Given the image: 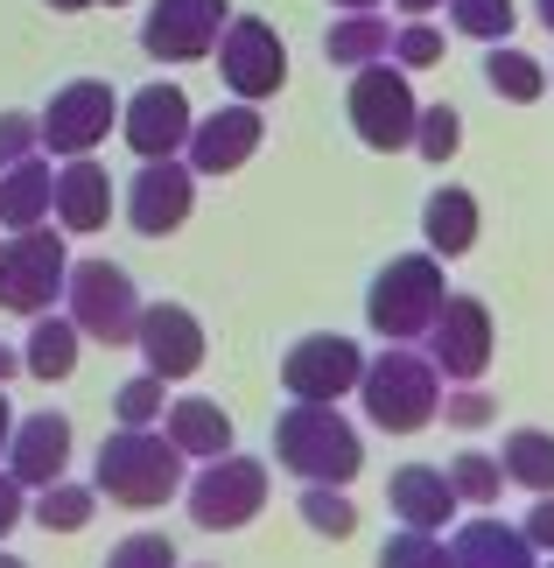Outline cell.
Masks as SVG:
<instances>
[{"instance_id": "22", "label": "cell", "mask_w": 554, "mask_h": 568, "mask_svg": "<svg viewBox=\"0 0 554 568\" xmlns=\"http://www.w3.org/2000/svg\"><path fill=\"white\" fill-rule=\"evenodd\" d=\"M57 217V169L42 155H21L14 169H0V225L8 232H29V225H50Z\"/></svg>"}, {"instance_id": "42", "label": "cell", "mask_w": 554, "mask_h": 568, "mask_svg": "<svg viewBox=\"0 0 554 568\" xmlns=\"http://www.w3.org/2000/svg\"><path fill=\"white\" fill-rule=\"evenodd\" d=\"M21 373V352H14V344H0V386H8Z\"/></svg>"}, {"instance_id": "29", "label": "cell", "mask_w": 554, "mask_h": 568, "mask_svg": "<svg viewBox=\"0 0 554 568\" xmlns=\"http://www.w3.org/2000/svg\"><path fill=\"white\" fill-rule=\"evenodd\" d=\"M92 513H99V485H42L36 491V527L42 534H78V527H92Z\"/></svg>"}, {"instance_id": "43", "label": "cell", "mask_w": 554, "mask_h": 568, "mask_svg": "<svg viewBox=\"0 0 554 568\" xmlns=\"http://www.w3.org/2000/svg\"><path fill=\"white\" fill-rule=\"evenodd\" d=\"M8 435H14V407H8V393H0V456H8Z\"/></svg>"}, {"instance_id": "9", "label": "cell", "mask_w": 554, "mask_h": 568, "mask_svg": "<svg viewBox=\"0 0 554 568\" xmlns=\"http://www.w3.org/2000/svg\"><path fill=\"white\" fill-rule=\"evenodd\" d=\"M218 78H225V92L239 99H274L281 84H288V42L268 14H232L225 21V36H218Z\"/></svg>"}, {"instance_id": "26", "label": "cell", "mask_w": 554, "mask_h": 568, "mask_svg": "<svg viewBox=\"0 0 554 568\" xmlns=\"http://www.w3.org/2000/svg\"><path fill=\"white\" fill-rule=\"evenodd\" d=\"M323 57L338 63V71H359V63L393 57V21H386L380 8H365V14H338V21H330V36H323Z\"/></svg>"}, {"instance_id": "3", "label": "cell", "mask_w": 554, "mask_h": 568, "mask_svg": "<svg viewBox=\"0 0 554 568\" xmlns=\"http://www.w3.org/2000/svg\"><path fill=\"white\" fill-rule=\"evenodd\" d=\"M359 400H365V422L386 428V435H421L442 414V373L429 352L414 344H386L380 358H365L359 373Z\"/></svg>"}, {"instance_id": "48", "label": "cell", "mask_w": 554, "mask_h": 568, "mask_svg": "<svg viewBox=\"0 0 554 568\" xmlns=\"http://www.w3.org/2000/svg\"><path fill=\"white\" fill-rule=\"evenodd\" d=\"M0 568H29V561H21V555H8V548H0Z\"/></svg>"}, {"instance_id": "13", "label": "cell", "mask_w": 554, "mask_h": 568, "mask_svg": "<svg viewBox=\"0 0 554 568\" xmlns=\"http://www.w3.org/2000/svg\"><path fill=\"white\" fill-rule=\"evenodd\" d=\"M225 21H232L225 0H154L141 21V50L154 63H204L225 36Z\"/></svg>"}, {"instance_id": "11", "label": "cell", "mask_w": 554, "mask_h": 568, "mask_svg": "<svg viewBox=\"0 0 554 568\" xmlns=\"http://www.w3.org/2000/svg\"><path fill=\"white\" fill-rule=\"evenodd\" d=\"M492 310H484L477 295H442V310L429 323V358H435V373L450 379V386H477L484 373H492Z\"/></svg>"}, {"instance_id": "5", "label": "cell", "mask_w": 554, "mask_h": 568, "mask_svg": "<svg viewBox=\"0 0 554 568\" xmlns=\"http://www.w3.org/2000/svg\"><path fill=\"white\" fill-rule=\"evenodd\" d=\"M344 113H351V134H359L372 155H401V148H414L421 99H414V84H407V71H401L393 57L359 63V71H351Z\"/></svg>"}, {"instance_id": "16", "label": "cell", "mask_w": 554, "mask_h": 568, "mask_svg": "<svg viewBox=\"0 0 554 568\" xmlns=\"http://www.w3.org/2000/svg\"><path fill=\"white\" fill-rule=\"evenodd\" d=\"M190 126H197V113H190V92H183V84H141V92L120 105V134H127V148H134L141 162L183 155Z\"/></svg>"}, {"instance_id": "12", "label": "cell", "mask_w": 554, "mask_h": 568, "mask_svg": "<svg viewBox=\"0 0 554 568\" xmlns=\"http://www.w3.org/2000/svg\"><path fill=\"white\" fill-rule=\"evenodd\" d=\"M359 373H365V352L338 331H316V337H295L281 352V386L288 400H344L359 393Z\"/></svg>"}, {"instance_id": "46", "label": "cell", "mask_w": 554, "mask_h": 568, "mask_svg": "<svg viewBox=\"0 0 554 568\" xmlns=\"http://www.w3.org/2000/svg\"><path fill=\"white\" fill-rule=\"evenodd\" d=\"M338 14H365V8H380V0H330Z\"/></svg>"}, {"instance_id": "28", "label": "cell", "mask_w": 554, "mask_h": 568, "mask_svg": "<svg viewBox=\"0 0 554 568\" xmlns=\"http://www.w3.org/2000/svg\"><path fill=\"white\" fill-rule=\"evenodd\" d=\"M505 477L513 485H526V491H554V435L547 428H513L505 435Z\"/></svg>"}, {"instance_id": "33", "label": "cell", "mask_w": 554, "mask_h": 568, "mask_svg": "<svg viewBox=\"0 0 554 568\" xmlns=\"http://www.w3.org/2000/svg\"><path fill=\"white\" fill-rule=\"evenodd\" d=\"M456 148H463V113H456V105H421V120H414V155L442 169Z\"/></svg>"}, {"instance_id": "30", "label": "cell", "mask_w": 554, "mask_h": 568, "mask_svg": "<svg viewBox=\"0 0 554 568\" xmlns=\"http://www.w3.org/2000/svg\"><path fill=\"white\" fill-rule=\"evenodd\" d=\"M295 513H302V527L323 534V540H351V534H359V506H351L344 485H302Z\"/></svg>"}, {"instance_id": "37", "label": "cell", "mask_w": 554, "mask_h": 568, "mask_svg": "<svg viewBox=\"0 0 554 568\" xmlns=\"http://www.w3.org/2000/svg\"><path fill=\"white\" fill-rule=\"evenodd\" d=\"M105 568H175V540L169 534H127L113 555H105Z\"/></svg>"}, {"instance_id": "8", "label": "cell", "mask_w": 554, "mask_h": 568, "mask_svg": "<svg viewBox=\"0 0 554 568\" xmlns=\"http://www.w3.org/2000/svg\"><path fill=\"white\" fill-rule=\"evenodd\" d=\"M183 506L204 534H232V527H253L260 513H268V464H253V456H204V470L183 477Z\"/></svg>"}, {"instance_id": "18", "label": "cell", "mask_w": 554, "mask_h": 568, "mask_svg": "<svg viewBox=\"0 0 554 568\" xmlns=\"http://www.w3.org/2000/svg\"><path fill=\"white\" fill-rule=\"evenodd\" d=\"M63 464H71V422L63 414H14V435H8V477L21 491H42L57 485Z\"/></svg>"}, {"instance_id": "10", "label": "cell", "mask_w": 554, "mask_h": 568, "mask_svg": "<svg viewBox=\"0 0 554 568\" xmlns=\"http://www.w3.org/2000/svg\"><path fill=\"white\" fill-rule=\"evenodd\" d=\"M113 120H120V99H113V84L105 78H71V84H57L50 92V105L36 113V126H42V148L50 155H92V148L113 134Z\"/></svg>"}, {"instance_id": "34", "label": "cell", "mask_w": 554, "mask_h": 568, "mask_svg": "<svg viewBox=\"0 0 554 568\" xmlns=\"http://www.w3.org/2000/svg\"><path fill=\"white\" fill-rule=\"evenodd\" d=\"M162 407H169V379L162 373H141V379H127L113 393V414L127 428H162Z\"/></svg>"}, {"instance_id": "41", "label": "cell", "mask_w": 554, "mask_h": 568, "mask_svg": "<svg viewBox=\"0 0 554 568\" xmlns=\"http://www.w3.org/2000/svg\"><path fill=\"white\" fill-rule=\"evenodd\" d=\"M21 513H29V498H21V485H14V477H0V540H8V534L21 527Z\"/></svg>"}, {"instance_id": "17", "label": "cell", "mask_w": 554, "mask_h": 568, "mask_svg": "<svg viewBox=\"0 0 554 568\" xmlns=\"http://www.w3.org/2000/svg\"><path fill=\"white\" fill-rule=\"evenodd\" d=\"M141 358H148V373H162V379H190L197 365H204V323H197L183 302H141Z\"/></svg>"}, {"instance_id": "21", "label": "cell", "mask_w": 554, "mask_h": 568, "mask_svg": "<svg viewBox=\"0 0 554 568\" xmlns=\"http://www.w3.org/2000/svg\"><path fill=\"white\" fill-rule=\"evenodd\" d=\"M450 561H456V568H541V548H534L520 527H505V519L477 513V519H463V527H456Z\"/></svg>"}, {"instance_id": "31", "label": "cell", "mask_w": 554, "mask_h": 568, "mask_svg": "<svg viewBox=\"0 0 554 568\" xmlns=\"http://www.w3.org/2000/svg\"><path fill=\"white\" fill-rule=\"evenodd\" d=\"M450 485H456V498L463 506H498V491H505V464L498 456H484V449H463L456 464H450Z\"/></svg>"}, {"instance_id": "14", "label": "cell", "mask_w": 554, "mask_h": 568, "mask_svg": "<svg viewBox=\"0 0 554 568\" xmlns=\"http://www.w3.org/2000/svg\"><path fill=\"white\" fill-rule=\"evenodd\" d=\"M190 211H197V169L183 155H154V162H141V176L127 183V225L141 239L183 232Z\"/></svg>"}, {"instance_id": "44", "label": "cell", "mask_w": 554, "mask_h": 568, "mask_svg": "<svg viewBox=\"0 0 554 568\" xmlns=\"http://www.w3.org/2000/svg\"><path fill=\"white\" fill-rule=\"evenodd\" d=\"M42 8H57V14H84V8H99V0H42Z\"/></svg>"}, {"instance_id": "2", "label": "cell", "mask_w": 554, "mask_h": 568, "mask_svg": "<svg viewBox=\"0 0 554 568\" xmlns=\"http://www.w3.org/2000/svg\"><path fill=\"white\" fill-rule=\"evenodd\" d=\"M274 456L302 485H351L359 464H365V443H359V428L344 422L338 400H288L281 422H274Z\"/></svg>"}, {"instance_id": "6", "label": "cell", "mask_w": 554, "mask_h": 568, "mask_svg": "<svg viewBox=\"0 0 554 568\" xmlns=\"http://www.w3.org/2000/svg\"><path fill=\"white\" fill-rule=\"evenodd\" d=\"M63 316H71L92 344H105V352H127L134 331H141L134 274L113 267V260H78L71 281H63Z\"/></svg>"}, {"instance_id": "38", "label": "cell", "mask_w": 554, "mask_h": 568, "mask_svg": "<svg viewBox=\"0 0 554 568\" xmlns=\"http://www.w3.org/2000/svg\"><path fill=\"white\" fill-rule=\"evenodd\" d=\"M36 148H42L36 113H0V169H14L21 155H36Z\"/></svg>"}, {"instance_id": "36", "label": "cell", "mask_w": 554, "mask_h": 568, "mask_svg": "<svg viewBox=\"0 0 554 568\" xmlns=\"http://www.w3.org/2000/svg\"><path fill=\"white\" fill-rule=\"evenodd\" d=\"M393 63L401 71H429V63H442V29H429V21H407V29H393Z\"/></svg>"}, {"instance_id": "39", "label": "cell", "mask_w": 554, "mask_h": 568, "mask_svg": "<svg viewBox=\"0 0 554 568\" xmlns=\"http://www.w3.org/2000/svg\"><path fill=\"white\" fill-rule=\"evenodd\" d=\"M492 422V393L484 386H450V428H484Z\"/></svg>"}, {"instance_id": "25", "label": "cell", "mask_w": 554, "mask_h": 568, "mask_svg": "<svg viewBox=\"0 0 554 568\" xmlns=\"http://www.w3.org/2000/svg\"><path fill=\"white\" fill-rule=\"evenodd\" d=\"M78 352H84V331H78L71 316H50V310H42L29 323V344H21V373L42 379V386H57V379L78 373Z\"/></svg>"}, {"instance_id": "49", "label": "cell", "mask_w": 554, "mask_h": 568, "mask_svg": "<svg viewBox=\"0 0 554 568\" xmlns=\"http://www.w3.org/2000/svg\"><path fill=\"white\" fill-rule=\"evenodd\" d=\"M99 8H127V0H99Z\"/></svg>"}, {"instance_id": "7", "label": "cell", "mask_w": 554, "mask_h": 568, "mask_svg": "<svg viewBox=\"0 0 554 568\" xmlns=\"http://www.w3.org/2000/svg\"><path fill=\"white\" fill-rule=\"evenodd\" d=\"M63 281H71L63 225L8 232V246H0V310H8V316H42V310H57Z\"/></svg>"}, {"instance_id": "4", "label": "cell", "mask_w": 554, "mask_h": 568, "mask_svg": "<svg viewBox=\"0 0 554 568\" xmlns=\"http://www.w3.org/2000/svg\"><path fill=\"white\" fill-rule=\"evenodd\" d=\"M442 295H450V281H442L435 253H393L365 288V323L386 344H421L435 310H442Z\"/></svg>"}, {"instance_id": "50", "label": "cell", "mask_w": 554, "mask_h": 568, "mask_svg": "<svg viewBox=\"0 0 554 568\" xmlns=\"http://www.w3.org/2000/svg\"><path fill=\"white\" fill-rule=\"evenodd\" d=\"M547 568H554V561H547Z\"/></svg>"}, {"instance_id": "24", "label": "cell", "mask_w": 554, "mask_h": 568, "mask_svg": "<svg viewBox=\"0 0 554 568\" xmlns=\"http://www.w3.org/2000/svg\"><path fill=\"white\" fill-rule=\"evenodd\" d=\"M421 239H429L435 260H463L477 246V196L456 190V183H442L429 204H421Z\"/></svg>"}, {"instance_id": "27", "label": "cell", "mask_w": 554, "mask_h": 568, "mask_svg": "<svg viewBox=\"0 0 554 568\" xmlns=\"http://www.w3.org/2000/svg\"><path fill=\"white\" fill-rule=\"evenodd\" d=\"M484 84H492L505 105H534L547 92V71L526 50H513V42H484Z\"/></svg>"}, {"instance_id": "1", "label": "cell", "mask_w": 554, "mask_h": 568, "mask_svg": "<svg viewBox=\"0 0 554 568\" xmlns=\"http://www.w3.org/2000/svg\"><path fill=\"white\" fill-rule=\"evenodd\" d=\"M92 485H99V498H113L127 513H154L183 491V449H175L162 428H127L120 422L92 456Z\"/></svg>"}, {"instance_id": "45", "label": "cell", "mask_w": 554, "mask_h": 568, "mask_svg": "<svg viewBox=\"0 0 554 568\" xmlns=\"http://www.w3.org/2000/svg\"><path fill=\"white\" fill-rule=\"evenodd\" d=\"M393 8H401V14H435L442 0H393Z\"/></svg>"}, {"instance_id": "19", "label": "cell", "mask_w": 554, "mask_h": 568, "mask_svg": "<svg viewBox=\"0 0 554 568\" xmlns=\"http://www.w3.org/2000/svg\"><path fill=\"white\" fill-rule=\"evenodd\" d=\"M386 506L401 527H421V534H442L456 519V485H450V470H435V464H401L386 477Z\"/></svg>"}, {"instance_id": "40", "label": "cell", "mask_w": 554, "mask_h": 568, "mask_svg": "<svg viewBox=\"0 0 554 568\" xmlns=\"http://www.w3.org/2000/svg\"><path fill=\"white\" fill-rule=\"evenodd\" d=\"M520 534L534 540L541 555H554V491H534V506H526V519H520Z\"/></svg>"}, {"instance_id": "20", "label": "cell", "mask_w": 554, "mask_h": 568, "mask_svg": "<svg viewBox=\"0 0 554 568\" xmlns=\"http://www.w3.org/2000/svg\"><path fill=\"white\" fill-rule=\"evenodd\" d=\"M57 225L63 232H105L113 225V176L92 155H71L57 169Z\"/></svg>"}, {"instance_id": "47", "label": "cell", "mask_w": 554, "mask_h": 568, "mask_svg": "<svg viewBox=\"0 0 554 568\" xmlns=\"http://www.w3.org/2000/svg\"><path fill=\"white\" fill-rule=\"evenodd\" d=\"M534 14L547 21V36H554V0H534Z\"/></svg>"}, {"instance_id": "15", "label": "cell", "mask_w": 554, "mask_h": 568, "mask_svg": "<svg viewBox=\"0 0 554 568\" xmlns=\"http://www.w3.org/2000/svg\"><path fill=\"white\" fill-rule=\"evenodd\" d=\"M260 141H268L260 105L253 99H232V105H218V113H204V120L190 126L183 162L197 169V176H232V169H246L260 155Z\"/></svg>"}, {"instance_id": "35", "label": "cell", "mask_w": 554, "mask_h": 568, "mask_svg": "<svg viewBox=\"0 0 554 568\" xmlns=\"http://www.w3.org/2000/svg\"><path fill=\"white\" fill-rule=\"evenodd\" d=\"M380 568H456V561H450V548H442L435 534L401 527V534H393L386 548H380Z\"/></svg>"}, {"instance_id": "32", "label": "cell", "mask_w": 554, "mask_h": 568, "mask_svg": "<svg viewBox=\"0 0 554 568\" xmlns=\"http://www.w3.org/2000/svg\"><path fill=\"white\" fill-rule=\"evenodd\" d=\"M442 8H450L456 36H477V42H505V36H513V21H520L513 0H442Z\"/></svg>"}, {"instance_id": "23", "label": "cell", "mask_w": 554, "mask_h": 568, "mask_svg": "<svg viewBox=\"0 0 554 568\" xmlns=\"http://www.w3.org/2000/svg\"><path fill=\"white\" fill-rule=\"evenodd\" d=\"M162 435H169L183 456H197V464H204V456H225V449H232V414L218 407V400H204V393H183V400L162 407Z\"/></svg>"}]
</instances>
